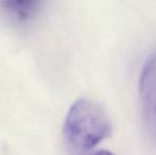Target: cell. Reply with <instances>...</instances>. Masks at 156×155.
<instances>
[{
    "label": "cell",
    "instance_id": "4",
    "mask_svg": "<svg viewBox=\"0 0 156 155\" xmlns=\"http://www.w3.org/2000/svg\"><path fill=\"white\" fill-rule=\"evenodd\" d=\"M91 155H114V154L111 151H107V150H101V151H98Z\"/></svg>",
    "mask_w": 156,
    "mask_h": 155
},
{
    "label": "cell",
    "instance_id": "2",
    "mask_svg": "<svg viewBox=\"0 0 156 155\" xmlns=\"http://www.w3.org/2000/svg\"><path fill=\"white\" fill-rule=\"evenodd\" d=\"M138 96L144 131L156 145V50L147 58L142 67Z\"/></svg>",
    "mask_w": 156,
    "mask_h": 155
},
{
    "label": "cell",
    "instance_id": "1",
    "mask_svg": "<svg viewBox=\"0 0 156 155\" xmlns=\"http://www.w3.org/2000/svg\"><path fill=\"white\" fill-rule=\"evenodd\" d=\"M111 119L105 108L89 98L74 101L64 121L63 133L70 149L86 152L111 135Z\"/></svg>",
    "mask_w": 156,
    "mask_h": 155
},
{
    "label": "cell",
    "instance_id": "3",
    "mask_svg": "<svg viewBox=\"0 0 156 155\" xmlns=\"http://www.w3.org/2000/svg\"><path fill=\"white\" fill-rule=\"evenodd\" d=\"M43 1L39 0H2L0 10L16 23H29L41 13Z\"/></svg>",
    "mask_w": 156,
    "mask_h": 155
}]
</instances>
